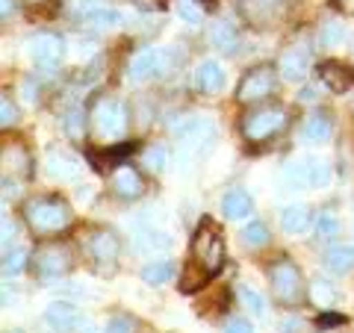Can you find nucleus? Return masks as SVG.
I'll return each mask as SVG.
<instances>
[{"label": "nucleus", "mask_w": 354, "mask_h": 333, "mask_svg": "<svg viewBox=\"0 0 354 333\" xmlns=\"http://www.w3.org/2000/svg\"><path fill=\"white\" fill-rule=\"evenodd\" d=\"M278 71L286 83H301L307 71H310V53L304 48H290L281 57V65H278Z\"/></svg>", "instance_id": "obj_12"}, {"label": "nucleus", "mask_w": 354, "mask_h": 333, "mask_svg": "<svg viewBox=\"0 0 354 333\" xmlns=\"http://www.w3.org/2000/svg\"><path fill=\"white\" fill-rule=\"evenodd\" d=\"M44 318H48V325L53 330H62V333H74L77 327L83 325V313L77 310L74 304L68 301H57L48 307V313H44Z\"/></svg>", "instance_id": "obj_11"}, {"label": "nucleus", "mask_w": 354, "mask_h": 333, "mask_svg": "<svg viewBox=\"0 0 354 333\" xmlns=\"http://www.w3.org/2000/svg\"><path fill=\"white\" fill-rule=\"evenodd\" d=\"M180 59L174 48H145L142 53H136L127 68V80L130 83H145L153 77H162L171 71V65Z\"/></svg>", "instance_id": "obj_2"}, {"label": "nucleus", "mask_w": 354, "mask_h": 333, "mask_svg": "<svg viewBox=\"0 0 354 333\" xmlns=\"http://www.w3.org/2000/svg\"><path fill=\"white\" fill-rule=\"evenodd\" d=\"M192 86H195V92H201V95H216V92H221V88H225V68H221V62L204 59V62L192 71Z\"/></svg>", "instance_id": "obj_9"}, {"label": "nucleus", "mask_w": 354, "mask_h": 333, "mask_svg": "<svg viewBox=\"0 0 354 333\" xmlns=\"http://www.w3.org/2000/svg\"><path fill=\"white\" fill-rule=\"evenodd\" d=\"M242 245H248V248H263L266 242H269V227L263 225V221H248L245 227H242Z\"/></svg>", "instance_id": "obj_25"}, {"label": "nucleus", "mask_w": 354, "mask_h": 333, "mask_svg": "<svg viewBox=\"0 0 354 333\" xmlns=\"http://www.w3.org/2000/svg\"><path fill=\"white\" fill-rule=\"evenodd\" d=\"M322 41H325V48H339V44L346 41V27L342 24H325Z\"/></svg>", "instance_id": "obj_34"}, {"label": "nucleus", "mask_w": 354, "mask_h": 333, "mask_svg": "<svg viewBox=\"0 0 354 333\" xmlns=\"http://www.w3.org/2000/svg\"><path fill=\"white\" fill-rule=\"evenodd\" d=\"M274 88V71L269 65H260V68L248 71L242 77V83L236 88V97L242 104H254V101H263V97H269Z\"/></svg>", "instance_id": "obj_8"}, {"label": "nucleus", "mask_w": 354, "mask_h": 333, "mask_svg": "<svg viewBox=\"0 0 354 333\" xmlns=\"http://www.w3.org/2000/svg\"><path fill=\"white\" fill-rule=\"evenodd\" d=\"M145 165H148L151 171L160 174L165 165H169V151H165L162 145H151V148L145 151Z\"/></svg>", "instance_id": "obj_33"}, {"label": "nucleus", "mask_w": 354, "mask_h": 333, "mask_svg": "<svg viewBox=\"0 0 354 333\" xmlns=\"http://www.w3.org/2000/svg\"><path fill=\"white\" fill-rule=\"evenodd\" d=\"M95 130L101 139H121L127 133V106L115 97L101 101L95 109Z\"/></svg>", "instance_id": "obj_4"}, {"label": "nucleus", "mask_w": 354, "mask_h": 333, "mask_svg": "<svg viewBox=\"0 0 354 333\" xmlns=\"http://www.w3.org/2000/svg\"><path fill=\"white\" fill-rule=\"evenodd\" d=\"M71 207L62 201H53V198H41V201H32L27 207V221L36 233H57L62 227L71 225Z\"/></svg>", "instance_id": "obj_3"}, {"label": "nucleus", "mask_w": 354, "mask_h": 333, "mask_svg": "<svg viewBox=\"0 0 354 333\" xmlns=\"http://www.w3.org/2000/svg\"><path fill=\"white\" fill-rule=\"evenodd\" d=\"M44 165H48V174L53 180H71V177H77V171H80L77 160L68 157V153H50Z\"/></svg>", "instance_id": "obj_20"}, {"label": "nucleus", "mask_w": 354, "mask_h": 333, "mask_svg": "<svg viewBox=\"0 0 354 333\" xmlns=\"http://www.w3.org/2000/svg\"><path fill=\"white\" fill-rule=\"evenodd\" d=\"M325 265L334 274H348L354 272V248L351 245H334L325 254Z\"/></svg>", "instance_id": "obj_19"}, {"label": "nucleus", "mask_w": 354, "mask_h": 333, "mask_svg": "<svg viewBox=\"0 0 354 333\" xmlns=\"http://www.w3.org/2000/svg\"><path fill=\"white\" fill-rule=\"evenodd\" d=\"M330 183V165L322 160H307V189H322Z\"/></svg>", "instance_id": "obj_26"}, {"label": "nucleus", "mask_w": 354, "mask_h": 333, "mask_svg": "<svg viewBox=\"0 0 354 333\" xmlns=\"http://www.w3.org/2000/svg\"><path fill=\"white\" fill-rule=\"evenodd\" d=\"M9 239H15V227L9 225V218L3 216V248H9Z\"/></svg>", "instance_id": "obj_38"}, {"label": "nucleus", "mask_w": 354, "mask_h": 333, "mask_svg": "<svg viewBox=\"0 0 354 333\" xmlns=\"http://www.w3.org/2000/svg\"><path fill=\"white\" fill-rule=\"evenodd\" d=\"M113 186L121 198H139L142 195V177L136 169H130V165H121V169L113 174Z\"/></svg>", "instance_id": "obj_18"}, {"label": "nucleus", "mask_w": 354, "mask_h": 333, "mask_svg": "<svg viewBox=\"0 0 354 333\" xmlns=\"http://www.w3.org/2000/svg\"><path fill=\"white\" fill-rule=\"evenodd\" d=\"M88 251H92V257L97 263H113L118 257V251H121V242H118L115 233L101 230V233H95V236L88 239Z\"/></svg>", "instance_id": "obj_13"}, {"label": "nucleus", "mask_w": 354, "mask_h": 333, "mask_svg": "<svg viewBox=\"0 0 354 333\" xmlns=\"http://www.w3.org/2000/svg\"><path fill=\"white\" fill-rule=\"evenodd\" d=\"M339 233V218L334 216V213H319V218H316V236L322 239V242H328V239H334Z\"/></svg>", "instance_id": "obj_29"}, {"label": "nucleus", "mask_w": 354, "mask_h": 333, "mask_svg": "<svg viewBox=\"0 0 354 333\" xmlns=\"http://www.w3.org/2000/svg\"><path fill=\"white\" fill-rule=\"evenodd\" d=\"M139 248L142 251H169L171 239L165 236V233H142V236H139Z\"/></svg>", "instance_id": "obj_32"}, {"label": "nucleus", "mask_w": 354, "mask_h": 333, "mask_svg": "<svg viewBox=\"0 0 354 333\" xmlns=\"http://www.w3.org/2000/svg\"><path fill=\"white\" fill-rule=\"evenodd\" d=\"M27 265V248H15V251H6L3 254V274L6 277H15L24 272Z\"/></svg>", "instance_id": "obj_30"}, {"label": "nucleus", "mask_w": 354, "mask_h": 333, "mask_svg": "<svg viewBox=\"0 0 354 333\" xmlns=\"http://www.w3.org/2000/svg\"><path fill=\"white\" fill-rule=\"evenodd\" d=\"M269 283L272 292L281 298V301H295L301 295V272L295 269V263L290 260H278L269 269Z\"/></svg>", "instance_id": "obj_7"}, {"label": "nucleus", "mask_w": 354, "mask_h": 333, "mask_svg": "<svg viewBox=\"0 0 354 333\" xmlns=\"http://www.w3.org/2000/svg\"><path fill=\"white\" fill-rule=\"evenodd\" d=\"M104 333H136V325H133L127 316H113V318L106 321Z\"/></svg>", "instance_id": "obj_35"}, {"label": "nucleus", "mask_w": 354, "mask_h": 333, "mask_svg": "<svg viewBox=\"0 0 354 333\" xmlns=\"http://www.w3.org/2000/svg\"><path fill=\"white\" fill-rule=\"evenodd\" d=\"M171 9L183 24H201V18H204V9L195 0H171Z\"/></svg>", "instance_id": "obj_27"}, {"label": "nucleus", "mask_w": 354, "mask_h": 333, "mask_svg": "<svg viewBox=\"0 0 354 333\" xmlns=\"http://www.w3.org/2000/svg\"><path fill=\"white\" fill-rule=\"evenodd\" d=\"M174 277V263L171 260H151L145 269H142V280L148 286H162Z\"/></svg>", "instance_id": "obj_21"}, {"label": "nucleus", "mask_w": 354, "mask_h": 333, "mask_svg": "<svg viewBox=\"0 0 354 333\" xmlns=\"http://www.w3.org/2000/svg\"><path fill=\"white\" fill-rule=\"evenodd\" d=\"M301 136H304V142H310V145H322V142H328L334 136V124H330V118L325 113H316V115L307 118Z\"/></svg>", "instance_id": "obj_17"}, {"label": "nucleus", "mask_w": 354, "mask_h": 333, "mask_svg": "<svg viewBox=\"0 0 354 333\" xmlns=\"http://www.w3.org/2000/svg\"><path fill=\"white\" fill-rule=\"evenodd\" d=\"M9 12H15V0H3V18H9Z\"/></svg>", "instance_id": "obj_39"}, {"label": "nucleus", "mask_w": 354, "mask_h": 333, "mask_svg": "<svg viewBox=\"0 0 354 333\" xmlns=\"http://www.w3.org/2000/svg\"><path fill=\"white\" fill-rule=\"evenodd\" d=\"M209 41H213V48H218V50H234L239 41V32L234 24L218 21V24H213V30H209Z\"/></svg>", "instance_id": "obj_22"}, {"label": "nucleus", "mask_w": 354, "mask_h": 333, "mask_svg": "<svg viewBox=\"0 0 354 333\" xmlns=\"http://www.w3.org/2000/svg\"><path fill=\"white\" fill-rule=\"evenodd\" d=\"M68 265H71V257L65 248H44L36 257V272L41 280H57V277L68 272Z\"/></svg>", "instance_id": "obj_10"}, {"label": "nucleus", "mask_w": 354, "mask_h": 333, "mask_svg": "<svg viewBox=\"0 0 354 333\" xmlns=\"http://www.w3.org/2000/svg\"><path fill=\"white\" fill-rule=\"evenodd\" d=\"M286 124V113L281 106H266V109H257V113L245 115V121H242V133H245V139L251 142H263L274 136L281 127Z\"/></svg>", "instance_id": "obj_5"}, {"label": "nucleus", "mask_w": 354, "mask_h": 333, "mask_svg": "<svg viewBox=\"0 0 354 333\" xmlns=\"http://www.w3.org/2000/svg\"><path fill=\"white\" fill-rule=\"evenodd\" d=\"M27 53L39 68H57L65 57V41L53 32H36L27 39Z\"/></svg>", "instance_id": "obj_6"}, {"label": "nucleus", "mask_w": 354, "mask_h": 333, "mask_svg": "<svg viewBox=\"0 0 354 333\" xmlns=\"http://www.w3.org/2000/svg\"><path fill=\"white\" fill-rule=\"evenodd\" d=\"M62 127H65V133H68L71 139H80L83 130H86V113H83V106H71L68 113H65V118H62Z\"/></svg>", "instance_id": "obj_28"}, {"label": "nucleus", "mask_w": 354, "mask_h": 333, "mask_svg": "<svg viewBox=\"0 0 354 333\" xmlns=\"http://www.w3.org/2000/svg\"><path fill=\"white\" fill-rule=\"evenodd\" d=\"M83 21L86 24H92V27H97V30H115L121 24V12L118 9L101 6V9H88V12L83 15Z\"/></svg>", "instance_id": "obj_23"}, {"label": "nucleus", "mask_w": 354, "mask_h": 333, "mask_svg": "<svg viewBox=\"0 0 354 333\" xmlns=\"http://www.w3.org/2000/svg\"><path fill=\"white\" fill-rule=\"evenodd\" d=\"M225 333H254V327H251L248 318H230L227 327H225Z\"/></svg>", "instance_id": "obj_37"}, {"label": "nucleus", "mask_w": 354, "mask_h": 333, "mask_svg": "<svg viewBox=\"0 0 354 333\" xmlns=\"http://www.w3.org/2000/svg\"><path fill=\"white\" fill-rule=\"evenodd\" d=\"M310 218H313V213H310L307 204H290V207H283V213H281V227H283V233H290V236H298V233H304L310 227Z\"/></svg>", "instance_id": "obj_14"}, {"label": "nucleus", "mask_w": 354, "mask_h": 333, "mask_svg": "<svg viewBox=\"0 0 354 333\" xmlns=\"http://www.w3.org/2000/svg\"><path fill=\"white\" fill-rule=\"evenodd\" d=\"M251 209H254V201H251L248 192H242V189H230V192L221 198V213H225V218H230V221L251 216Z\"/></svg>", "instance_id": "obj_15"}, {"label": "nucleus", "mask_w": 354, "mask_h": 333, "mask_svg": "<svg viewBox=\"0 0 354 333\" xmlns=\"http://www.w3.org/2000/svg\"><path fill=\"white\" fill-rule=\"evenodd\" d=\"M236 295H239V304L248 310L251 316H266V298L254 289L248 283H239L236 286Z\"/></svg>", "instance_id": "obj_24"}, {"label": "nucleus", "mask_w": 354, "mask_h": 333, "mask_svg": "<svg viewBox=\"0 0 354 333\" xmlns=\"http://www.w3.org/2000/svg\"><path fill=\"white\" fill-rule=\"evenodd\" d=\"M0 115H3V118H0V124H3V127H9V124H15V121H18V109L12 106V101H9V97H3V101H0Z\"/></svg>", "instance_id": "obj_36"}, {"label": "nucleus", "mask_w": 354, "mask_h": 333, "mask_svg": "<svg viewBox=\"0 0 354 333\" xmlns=\"http://www.w3.org/2000/svg\"><path fill=\"white\" fill-rule=\"evenodd\" d=\"M319 77H322V83L328 88H334V92H346V88L354 86V74L339 62H322L319 65Z\"/></svg>", "instance_id": "obj_16"}, {"label": "nucleus", "mask_w": 354, "mask_h": 333, "mask_svg": "<svg viewBox=\"0 0 354 333\" xmlns=\"http://www.w3.org/2000/svg\"><path fill=\"white\" fill-rule=\"evenodd\" d=\"M225 233L216 225L213 218H201L195 227V236H192V263L201 269L204 277H216L225 265Z\"/></svg>", "instance_id": "obj_1"}, {"label": "nucleus", "mask_w": 354, "mask_h": 333, "mask_svg": "<svg viewBox=\"0 0 354 333\" xmlns=\"http://www.w3.org/2000/svg\"><path fill=\"white\" fill-rule=\"evenodd\" d=\"M310 295H313V301L319 307H330L337 301V289H334V283H328V280H313V289H310Z\"/></svg>", "instance_id": "obj_31"}]
</instances>
